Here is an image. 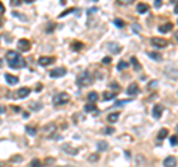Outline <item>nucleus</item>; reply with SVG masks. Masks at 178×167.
<instances>
[{"instance_id": "nucleus-34", "label": "nucleus", "mask_w": 178, "mask_h": 167, "mask_svg": "<svg viewBox=\"0 0 178 167\" xmlns=\"http://www.w3.org/2000/svg\"><path fill=\"white\" fill-rule=\"evenodd\" d=\"M12 161H14V163H21V161H22V157H21V155H14V157H12Z\"/></svg>"}, {"instance_id": "nucleus-30", "label": "nucleus", "mask_w": 178, "mask_h": 167, "mask_svg": "<svg viewBox=\"0 0 178 167\" xmlns=\"http://www.w3.org/2000/svg\"><path fill=\"white\" fill-rule=\"evenodd\" d=\"M31 167H42V163H40V160L34 158V160L31 161Z\"/></svg>"}, {"instance_id": "nucleus-10", "label": "nucleus", "mask_w": 178, "mask_h": 167, "mask_svg": "<svg viewBox=\"0 0 178 167\" xmlns=\"http://www.w3.org/2000/svg\"><path fill=\"white\" fill-rule=\"evenodd\" d=\"M163 166L165 167H175L177 166V158L175 157H166L165 158V161H163Z\"/></svg>"}, {"instance_id": "nucleus-53", "label": "nucleus", "mask_w": 178, "mask_h": 167, "mask_svg": "<svg viewBox=\"0 0 178 167\" xmlns=\"http://www.w3.org/2000/svg\"><path fill=\"white\" fill-rule=\"evenodd\" d=\"M2 65H3V62H2V59H0V67H2Z\"/></svg>"}, {"instance_id": "nucleus-11", "label": "nucleus", "mask_w": 178, "mask_h": 167, "mask_svg": "<svg viewBox=\"0 0 178 167\" xmlns=\"http://www.w3.org/2000/svg\"><path fill=\"white\" fill-rule=\"evenodd\" d=\"M17 96H18V98H21V99H24V98L30 96V89H28V87H21V89H18Z\"/></svg>"}, {"instance_id": "nucleus-20", "label": "nucleus", "mask_w": 178, "mask_h": 167, "mask_svg": "<svg viewBox=\"0 0 178 167\" xmlns=\"http://www.w3.org/2000/svg\"><path fill=\"white\" fill-rule=\"evenodd\" d=\"M97 148H98V151H106L108 148V144H107L106 141H101V142H98Z\"/></svg>"}, {"instance_id": "nucleus-56", "label": "nucleus", "mask_w": 178, "mask_h": 167, "mask_svg": "<svg viewBox=\"0 0 178 167\" xmlns=\"http://www.w3.org/2000/svg\"><path fill=\"white\" fill-rule=\"evenodd\" d=\"M94 2H97V0H94Z\"/></svg>"}, {"instance_id": "nucleus-50", "label": "nucleus", "mask_w": 178, "mask_h": 167, "mask_svg": "<svg viewBox=\"0 0 178 167\" xmlns=\"http://www.w3.org/2000/svg\"><path fill=\"white\" fill-rule=\"evenodd\" d=\"M175 39H177V42H178V31L175 33Z\"/></svg>"}, {"instance_id": "nucleus-29", "label": "nucleus", "mask_w": 178, "mask_h": 167, "mask_svg": "<svg viewBox=\"0 0 178 167\" xmlns=\"http://www.w3.org/2000/svg\"><path fill=\"white\" fill-rule=\"evenodd\" d=\"M76 9L74 8H70V9H67V11H64L62 14H59V18H62V17H65V15H68V14H71V12H74Z\"/></svg>"}, {"instance_id": "nucleus-21", "label": "nucleus", "mask_w": 178, "mask_h": 167, "mask_svg": "<svg viewBox=\"0 0 178 167\" xmlns=\"http://www.w3.org/2000/svg\"><path fill=\"white\" fill-rule=\"evenodd\" d=\"M128 67H129V64H128L126 61H120V62L117 64V70H119V71H123V70H126Z\"/></svg>"}, {"instance_id": "nucleus-35", "label": "nucleus", "mask_w": 178, "mask_h": 167, "mask_svg": "<svg viewBox=\"0 0 178 167\" xmlns=\"http://www.w3.org/2000/svg\"><path fill=\"white\" fill-rule=\"evenodd\" d=\"M156 86H157V82H156V80H153V82H150V84L147 86V89H154Z\"/></svg>"}, {"instance_id": "nucleus-41", "label": "nucleus", "mask_w": 178, "mask_h": 167, "mask_svg": "<svg viewBox=\"0 0 178 167\" xmlns=\"http://www.w3.org/2000/svg\"><path fill=\"white\" fill-rule=\"evenodd\" d=\"M19 3H21L19 0H11V5H12V6H17V5H19Z\"/></svg>"}, {"instance_id": "nucleus-12", "label": "nucleus", "mask_w": 178, "mask_h": 167, "mask_svg": "<svg viewBox=\"0 0 178 167\" xmlns=\"http://www.w3.org/2000/svg\"><path fill=\"white\" fill-rule=\"evenodd\" d=\"M162 114H163V107L162 105H154V108H153V117L160 118Z\"/></svg>"}, {"instance_id": "nucleus-33", "label": "nucleus", "mask_w": 178, "mask_h": 167, "mask_svg": "<svg viewBox=\"0 0 178 167\" xmlns=\"http://www.w3.org/2000/svg\"><path fill=\"white\" fill-rule=\"evenodd\" d=\"M110 48H114V49H110L111 52H114V53H119L120 52V46H117V45H110Z\"/></svg>"}, {"instance_id": "nucleus-15", "label": "nucleus", "mask_w": 178, "mask_h": 167, "mask_svg": "<svg viewBox=\"0 0 178 167\" xmlns=\"http://www.w3.org/2000/svg\"><path fill=\"white\" fill-rule=\"evenodd\" d=\"M172 30V24H163L159 27V31L160 33H169Z\"/></svg>"}, {"instance_id": "nucleus-26", "label": "nucleus", "mask_w": 178, "mask_h": 167, "mask_svg": "<svg viewBox=\"0 0 178 167\" xmlns=\"http://www.w3.org/2000/svg\"><path fill=\"white\" fill-rule=\"evenodd\" d=\"M131 64L135 67V70H141V65H140V62H138L137 58H131Z\"/></svg>"}, {"instance_id": "nucleus-54", "label": "nucleus", "mask_w": 178, "mask_h": 167, "mask_svg": "<svg viewBox=\"0 0 178 167\" xmlns=\"http://www.w3.org/2000/svg\"><path fill=\"white\" fill-rule=\"evenodd\" d=\"M177 132H178V126H177Z\"/></svg>"}, {"instance_id": "nucleus-18", "label": "nucleus", "mask_w": 178, "mask_h": 167, "mask_svg": "<svg viewBox=\"0 0 178 167\" xmlns=\"http://www.w3.org/2000/svg\"><path fill=\"white\" fill-rule=\"evenodd\" d=\"M62 150L65 151V152H68L70 155H76V154H77V150H76V148H71L70 145H64Z\"/></svg>"}, {"instance_id": "nucleus-28", "label": "nucleus", "mask_w": 178, "mask_h": 167, "mask_svg": "<svg viewBox=\"0 0 178 167\" xmlns=\"http://www.w3.org/2000/svg\"><path fill=\"white\" fill-rule=\"evenodd\" d=\"M169 142H171L172 147H177L178 145V138L177 136H171V138H169Z\"/></svg>"}, {"instance_id": "nucleus-27", "label": "nucleus", "mask_w": 178, "mask_h": 167, "mask_svg": "<svg viewBox=\"0 0 178 167\" xmlns=\"http://www.w3.org/2000/svg\"><path fill=\"white\" fill-rule=\"evenodd\" d=\"M103 98H104V101H110L114 98V95H113L111 92H104V93H103Z\"/></svg>"}, {"instance_id": "nucleus-37", "label": "nucleus", "mask_w": 178, "mask_h": 167, "mask_svg": "<svg viewBox=\"0 0 178 167\" xmlns=\"http://www.w3.org/2000/svg\"><path fill=\"white\" fill-rule=\"evenodd\" d=\"M160 6H162V0H154V8L159 9Z\"/></svg>"}, {"instance_id": "nucleus-19", "label": "nucleus", "mask_w": 178, "mask_h": 167, "mask_svg": "<svg viewBox=\"0 0 178 167\" xmlns=\"http://www.w3.org/2000/svg\"><path fill=\"white\" fill-rule=\"evenodd\" d=\"M88 101L91 102V104L97 102V101H98V93H97V92H91V93L88 95Z\"/></svg>"}, {"instance_id": "nucleus-44", "label": "nucleus", "mask_w": 178, "mask_h": 167, "mask_svg": "<svg viewBox=\"0 0 178 167\" xmlns=\"http://www.w3.org/2000/svg\"><path fill=\"white\" fill-rule=\"evenodd\" d=\"M53 161H55V160H52V158H49V160H46V164H52Z\"/></svg>"}, {"instance_id": "nucleus-7", "label": "nucleus", "mask_w": 178, "mask_h": 167, "mask_svg": "<svg viewBox=\"0 0 178 167\" xmlns=\"http://www.w3.org/2000/svg\"><path fill=\"white\" fill-rule=\"evenodd\" d=\"M151 45H153L154 48L160 49V48H165V46L168 45V42H166L165 39H162V37H153V39H151Z\"/></svg>"}, {"instance_id": "nucleus-25", "label": "nucleus", "mask_w": 178, "mask_h": 167, "mask_svg": "<svg viewBox=\"0 0 178 167\" xmlns=\"http://www.w3.org/2000/svg\"><path fill=\"white\" fill-rule=\"evenodd\" d=\"M148 56L153 58L154 61H160V59H162V56H160L159 53H156V52H148Z\"/></svg>"}, {"instance_id": "nucleus-23", "label": "nucleus", "mask_w": 178, "mask_h": 167, "mask_svg": "<svg viewBox=\"0 0 178 167\" xmlns=\"http://www.w3.org/2000/svg\"><path fill=\"white\" fill-rule=\"evenodd\" d=\"M25 130H27V133L30 135V136H34V135L37 133V129H36V127H33V126H27V127H25Z\"/></svg>"}, {"instance_id": "nucleus-4", "label": "nucleus", "mask_w": 178, "mask_h": 167, "mask_svg": "<svg viewBox=\"0 0 178 167\" xmlns=\"http://www.w3.org/2000/svg\"><path fill=\"white\" fill-rule=\"evenodd\" d=\"M68 101H70V95L65 93V92H62V93H58L56 96H53L52 104L55 107H59V105H65Z\"/></svg>"}, {"instance_id": "nucleus-1", "label": "nucleus", "mask_w": 178, "mask_h": 167, "mask_svg": "<svg viewBox=\"0 0 178 167\" xmlns=\"http://www.w3.org/2000/svg\"><path fill=\"white\" fill-rule=\"evenodd\" d=\"M6 59L9 67L12 68H24L25 67V59L15 50H8L6 52Z\"/></svg>"}, {"instance_id": "nucleus-36", "label": "nucleus", "mask_w": 178, "mask_h": 167, "mask_svg": "<svg viewBox=\"0 0 178 167\" xmlns=\"http://www.w3.org/2000/svg\"><path fill=\"white\" fill-rule=\"evenodd\" d=\"M113 132H114V129H113V127H106V129H104V133H106V135H111Z\"/></svg>"}, {"instance_id": "nucleus-42", "label": "nucleus", "mask_w": 178, "mask_h": 167, "mask_svg": "<svg viewBox=\"0 0 178 167\" xmlns=\"http://www.w3.org/2000/svg\"><path fill=\"white\" fill-rule=\"evenodd\" d=\"M3 12H5V6H3V5H2V2H0V15H2Z\"/></svg>"}, {"instance_id": "nucleus-39", "label": "nucleus", "mask_w": 178, "mask_h": 167, "mask_svg": "<svg viewBox=\"0 0 178 167\" xmlns=\"http://www.w3.org/2000/svg\"><path fill=\"white\" fill-rule=\"evenodd\" d=\"M117 3L119 5H128V3H131V0H117Z\"/></svg>"}, {"instance_id": "nucleus-49", "label": "nucleus", "mask_w": 178, "mask_h": 167, "mask_svg": "<svg viewBox=\"0 0 178 167\" xmlns=\"http://www.w3.org/2000/svg\"><path fill=\"white\" fill-rule=\"evenodd\" d=\"M174 12H175V14H178V5L175 6V11H174Z\"/></svg>"}, {"instance_id": "nucleus-6", "label": "nucleus", "mask_w": 178, "mask_h": 167, "mask_svg": "<svg viewBox=\"0 0 178 167\" xmlns=\"http://www.w3.org/2000/svg\"><path fill=\"white\" fill-rule=\"evenodd\" d=\"M67 74V70L64 67H58V68H53L52 71L49 73V76L52 77V79H58V77H62V76H65Z\"/></svg>"}, {"instance_id": "nucleus-5", "label": "nucleus", "mask_w": 178, "mask_h": 167, "mask_svg": "<svg viewBox=\"0 0 178 167\" xmlns=\"http://www.w3.org/2000/svg\"><path fill=\"white\" fill-rule=\"evenodd\" d=\"M18 49L21 50V52H28V50L31 49V43H30V40H27V39H21V40H18Z\"/></svg>"}, {"instance_id": "nucleus-43", "label": "nucleus", "mask_w": 178, "mask_h": 167, "mask_svg": "<svg viewBox=\"0 0 178 167\" xmlns=\"http://www.w3.org/2000/svg\"><path fill=\"white\" fill-rule=\"evenodd\" d=\"M12 108H14V111H15V113H19V111H21V108H19V107H12Z\"/></svg>"}, {"instance_id": "nucleus-32", "label": "nucleus", "mask_w": 178, "mask_h": 167, "mask_svg": "<svg viewBox=\"0 0 178 167\" xmlns=\"http://www.w3.org/2000/svg\"><path fill=\"white\" fill-rule=\"evenodd\" d=\"M114 24H116V27H119V28H122V27L125 25V22L122 21V19H119V18H117V19L114 21Z\"/></svg>"}, {"instance_id": "nucleus-51", "label": "nucleus", "mask_w": 178, "mask_h": 167, "mask_svg": "<svg viewBox=\"0 0 178 167\" xmlns=\"http://www.w3.org/2000/svg\"><path fill=\"white\" fill-rule=\"evenodd\" d=\"M65 2H67V0H61V2H59V3H62V5H64V3H65Z\"/></svg>"}, {"instance_id": "nucleus-2", "label": "nucleus", "mask_w": 178, "mask_h": 167, "mask_svg": "<svg viewBox=\"0 0 178 167\" xmlns=\"http://www.w3.org/2000/svg\"><path fill=\"white\" fill-rule=\"evenodd\" d=\"M94 80H95V77H94V74H92L91 71H83V73H80V74L77 76V84H79L80 87L91 86V84L94 83Z\"/></svg>"}, {"instance_id": "nucleus-9", "label": "nucleus", "mask_w": 178, "mask_h": 167, "mask_svg": "<svg viewBox=\"0 0 178 167\" xmlns=\"http://www.w3.org/2000/svg\"><path fill=\"white\" fill-rule=\"evenodd\" d=\"M126 93H128L129 96H134V95L140 93V87H138V84H137V83L129 84V86H128V89H126Z\"/></svg>"}, {"instance_id": "nucleus-48", "label": "nucleus", "mask_w": 178, "mask_h": 167, "mask_svg": "<svg viewBox=\"0 0 178 167\" xmlns=\"http://www.w3.org/2000/svg\"><path fill=\"white\" fill-rule=\"evenodd\" d=\"M171 2H172L174 5H178V0H171Z\"/></svg>"}, {"instance_id": "nucleus-24", "label": "nucleus", "mask_w": 178, "mask_h": 167, "mask_svg": "<svg viewBox=\"0 0 178 167\" xmlns=\"http://www.w3.org/2000/svg\"><path fill=\"white\" fill-rule=\"evenodd\" d=\"M83 48V43H80V42H74V43H71V49L73 50H80Z\"/></svg>"}, {"instance_id": "nucleus-52", "label": "nucleus", "mask_w": 178, "mask_h": 167, "mask_svg": "<svg viewBox=\"0 0 178 167\" xmlns=\"http://www.w3.org/2000/svg\"><path fill=\"white\" fill-rule=\"evenodd\" d=\"M59 167H73V166H59Z\"/></svg>"}, {"instance_id": "nucleus-13", "label": "nucleus", "mask_w": 178, "mask_h": 167, "mask_svg": "<svg viewBox=\"0 0 178 167\" xmlns=\"http://www.w3.org/2000/svg\"><path fill=\"white\" fill-rule=\"evenodd\" d=\"M85 111H86V113H94V114H98V110H97V107H95L94 104H91V102H88V104H86V107H85Z\"/></svg>"}, {"instance_id": "nucleus-22", "label": "nucleus", "mask_w": 178, "mask_h": 167, "mask_svg": "<svg viewBox=\"0 0 178 167\" xmlns=\"http://www.w3.org/2000/svg\"><path fill=\"white\" fill-rule=\"evenodd\" d=\"M166 136H168V130H166V129H160L159 133H157V138H159V141L165 139Z\"/></svg>"}, {"instance_id": "nucleus-47", "label": "nucleus", "mask_w": 178, "mask_h": 167, "mask_svg": "<svg viewBox=\"0 0 178 167\" xmlns=\"http://www.w3.org/2000/svg\"><path fill=\"white\" fill-rule=\"evenodd\" d=\"M24 2H27V3H33V2H36V0H24Z\"/></svg>"}, {"instance_id": "nucleus-8", "label": "nucleus", "mask_w": 178, "mask_h": 167, "mask_svg": "<svg viewBox=\"0 0 178 167\" xmlns=\"http://www.w3.org/2000/svg\"><path fill=\"white\" fill-rule=\"evenodd\" d=\"M53 62H55V58H52V56H40L39 58V64L42 67H48V65H51Z\"/></svg>"}, {"instance_id": "nucleus-16", "label": "nucleus", "mask_w": 178, "mask_h": 167, "mask_svg": "<svg viewBox=\"0 0 178 167\" xmlns=\"http://www.w3.org/2000/svg\"><path fill=\"white\" fill-rule=\"evenodd\" d=\"M119 117H120L119 113H113V114H110V116L107 117V121H108V123H116V121L119 120Z\"/></svg>"}, {"instance_id": "nucleus-55", "label": "nucleus", "mask_w": 178, "mask_h": 167, "mask_svg": "<svg viewBox=\"0 0 178 167\" xmlns=\"http://www.w3.org/2000/svg\"><path fill=\"white\" fill-rule=\"evenodd\" d=\"M0 24H2V21H0ZM0 27H2V25H0Z\"/></svg>"}, {"instance_id": "nucleus-38", "label": "nucleus", "mask_w": 178, "mask_h": 167, "mask_svg": "<svg viewBox=\"0 0 178 167\" xmlns=\"http://www.w3.org/2000/svg\"><path fill=\"white\" fill-rule=\"evenodd\" d=\"M110 87H111V89H114V90H119V86H117V83H116V82H113V83L110 84Z\"/></svg>"}, {"instance_id": "nucleus-31", "label": "nucleus", "mask_w": 178, "mask_h": 167, "mask_svg": "<svg viewBox=\"0 0 178 167\" xmlns=\"http://www.w3.org/2000/svg\"><path fill=\"white\" fill-rule=\"evenodd\" d=\"M98 158H100V155H98V154H92V155L89 157V161L95 163V161H98Z\"/></svg>"}, {"instance_id": "nucleus-57", "label": "nucleus", "mask_w": 178, "mask_h": 167, "mask_svg": "<svg viewBox=\"0 0 178 167\" xmlns=\"http://www.w3.org/2000/svg\"><path fill=\"white\" fill-rule=\"evenodd\" d=\"M177 22H178V21H177Z\"/></svg>"}, {"instance_id": "nucleus-40", "label": "nucleus", "mask_w": 178, "mask_h": 167, "mask_svg": "<svg viewBox=\"0 0 178 167\" xmlns=\"http://www.w3.org/2000/svg\"><path fill=\"white\" fill-rule=\"evenodd\" d=\"M103 62H104V64H110V62H111V58H110V56H106V58L103 59Z\"/></svg>"}, {"instance_id": "nucleus-14", "label": "nucleus", "mask_w": 178, "mask_h": 167, "mask_svg": "<svg viewBox=\"0 0 178 167\" xmlns=\"http://www.w3.org/2000/svg\"><path fill=\"white\" fill-rule=\"evenodd\" d=\"M137 11H138L140 14H145V12H148V6H147L145 3H138V5H137Z\"/></svg>"}, {"instance_id": "nucleus-46", "label": "nucleus", "mask_w": 178, "mask_h": 167, "mask_svg": "<svg viewBox=\"0 0 178 167\" xmlns=\"http://www.w3.org/2000/svg\"><path fill=\"white\" fill-rule=\"evenodd\" d=\"M0 167H8V166H6V163H5V161H0Z\"/></svg>"}, {"instance_id": "nucleus-45", "label": "nucleus", "mask_w": 178, "mask_h": 167, "mask_svg": "<svg viewBox=\"0 0 178 167\" xmlns=\"http://www.w3.org/2000/svg\"><path fill=\"white\" fill-rule=\"evenodd\" d=\"M5 111H6V108H5V107H0V114H2V113H5Z\"/></svg>"}, {"instance_id": "nucleus-17", "label": "nucleus", "mask_w": 178, "mask_h": 167, "mask_svg": "<svg viewBox=\"0 0 178 167\" xmlns=\"http://www.w3.org/2000/svg\"><path fill=\"white\" fill-rule=\"evenodd\" d=\"M5 79H6V82H8L9 84H17L18 83V77H15V76L6 74V76H5Z\"/></svg>"}, {"instance_id": "nucleus-3", "label": "nucleus", "mask_w": 178, "mask_h": 167, "mask_svg": "<svg viewBox=\"0 0 178 167\" xmlns=\"http://www.w3.org/2000/svg\"><path fill=\"white\" fill-rule=\"evenodd\" d=\"M55 132H56V124H55V123H48V124H45V126L42 127V130H40L42 138H45V139L53 138Z\"/></svg>"}]
</instances>
